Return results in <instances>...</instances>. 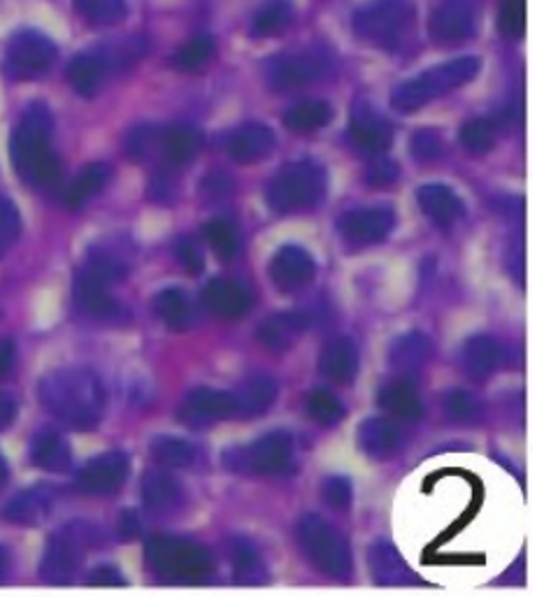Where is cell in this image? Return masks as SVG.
<instances>
[{
	"mask_svg": "<svg viewBox=\"0 0 544 597\" xmlns=\"http://www.w3.org/2000/svg\"><path fill=\"white\" fill-rule=\"evenodd\" d=\"M14 419H16V402L8 394H0V430L10 428Z\"/></svg>",
	"mask_w": 544,
	"mask_h": 597,
	"instance_id": "56",
	"label": "cell"
},
{
	"mask_svg": "<svg viewBox=\"0 0 544 597\" xmlns=\"http://www.w3.org/2000/svg\"><path fill=\"white\" fill-rule=\"evenodd\" d=\"M224 465L237 475L279 479L296 472V446L287 430H273L268 435L245 446H231L221 456Z\"/></svg>",
	"mask_w": 544,
	"mask_h": 597,
	"instance_id": "6",
	"label": "cell"
},
{
	"mask_svg": "<svg viewBox=\"0 0 544 597\" xmlns=\"http://www.w3.org/2000/svg\"><path fill=\"white\" fill-rule=\"evenodd\" d=\"M8 567H10V553L0 546V576L8 572Z\"/></svg>",
	"mask_w": 544,
	"mask_h": 597,
	"instance_id": "58",
	"label": "cell"
},
{
	"mask_svg": "<svg viewBox=\"0 0 544 597\" xmlns=\"http://www.w3.org/2000/svg\"><path fill=\"white\" fill-rule=\"evenodd\" d=\"M333 119V108L326 100H306L298 102L285 114V126L293 133H314L329 126Z\"/></svg>",
	"mask_w": 544,
	"mask_h": 597,
	"instance_id": "39",
	"label": "cell"
},
{
	"mask_svg": "<svg viewBox=\"0 0 544 597\" xmlns=\"http://www.w3.org/2000/svg\"><path fill=\"white\" fill-rule=\"evenodd\" d=\"M233 396L237 402V417L242 419L264 417L277 400V382L268 375H256L242 384Z\"/></svg>",
	"mask_w": 544,
	"mask_h": 597,
	"instance_id": "32",
	"label": "cell"
},
{
	"mask_svg": "<svg viewBox=\"0 0 544 597\" xmlns=\"http://www.w3.org/2000/svg\"><path fill=\"white\" fill-rule=\"evenodd\" d=\"M502 346L489 335H473L460 349V365L475 382H487L498 373L502 363Z\"/></svg>",
	"mask_w": 544,
	"mask_h": 597,
	"instance_id": "27",
	"label": "cell"
},
{
	"mask_svg": "<svg viewBox=\"0 0 544 597\" xmlns=\"http://www.w3.org/2000/svg\"><path fill=\"white\" fill-rule=\"evenodd\" d=\"M56 60V45L40 31H19L10 37L5 49V68L16 79L45 75Z\"/></svg>",
	"mask_w": 544,
	"mask_h": 597,
	"instance_id": "11",
	"label": "cell"
},
{
	"mask_svg": "<svg viewBox=\"0 0 544 597\" xmlns=\"http://www.w3.org/2000/svg\"><path fill=\"white\" fill-rule=\"evenodd\" d=\"M460 144L470 154H487L496 144V126L484 117H475L460 126Z\"/></svg>",
	"mask_w": 544,
	"mask_h": 597,
	"instance_id": "46",
	"label": "cell"
},
{
	"mask_svg": "<svg viewBox=\"0 0 544 597\" xmlns=\"http://www.w3.org/2000/svg\"><path fill=\"white\" fill-rule=\"evenodd\" d=\"M75 300L89 317L100 321L114 319L119 314V302L110 294V284L93 275L89 267H82L75 275Z\"/></svg>",
	"mask_w": 544,
	"mask_h": 597,
	"instance_id": "25",
	"label": "cell"
},
{
	"mask_svg": "<svg viewBox=\"0 0 544 597\" xmlns=\"http://www.w3.org/2000/svg\"><path fill=\"white\" fill-rule=\"evenodd\" d=\"M431 358H433V342L419 331L400 335L391 344V352H389L391 367L396 369L398 377H408V379L410 375L421 373Z\"/></svg>",
	"mask_w": 544,
	"mask_h": 597,
	"instance_id": "30",
	"label": "cell"
},
{
	"mask_svg": "<svg viewBox=\"0 0 544 597\" xmlns=\"http://www.w3.org/2000/svg\"><path fill=\"white\" fill-rule=\"evenodd\" d=\"M108 75V64L103 56L96 54H79L68 64V81L70 87L82 96L91 98L103 87V79Z\"/></svg>",
	"mask_w": 544,
	"mask_h": 597,
	"instance_id": "34",
	"label": "cell"
},
{
	"mask_svg": "<svg viewBox=\"0 0 544 597\" xmlns=\"http://www.w3.org/2000/svg\"><path fill=\"white\" fill-rule=\"evenodd\" d=\"M329 191L326 170L317 161H293L281 168L266 187L268 208L277 214L314 210Z\"/></svg>",
	"mask_w": 544,
	"mask_h": 597,
	"instance_id": "4",
	"label": "cell"
},
{
	"mask_svg": "<svg viewBox=\"0 0 544 597\" xmlns=\"http://www.w3.org/2000/svg\"><path fill=\"white\" fill-rule=\"evenodd\" d=\"M206 242L210 244V250L221 258V261H233L240 252V237L235 225L226 219H212L206 223L203 229Z\"/></svg>",
	"mask_w": 544,
	"mask_h": 597,
	"instance_id": "42",
	"label": "cell"
},
{
	"mask_svg": "<svg viewBox=\"0 0 544 597\" xmlns=\"http://www.w3.org/2000/svg\"><path fill=\"white\" fill-rule=\"evenodd\" d=\"M212 56H214V40L206 33H200V35H193L191 40H187V43L175 52L173 66L177 70L193 73V70L203 68L206 64H210Z\"/></svg>",
	"mask_w": 544,
	"mask_h": 597,
	"instance_id": "41",
	"label": "cell"
},
{
	"mask_svg": "<svg viewBox=\"0 0 544 597\" xmlns=\"http://www.w3.org/2000/svg\"><path fill=\"white\" fill-rule=\"evenodd\" d=\"M49 414L73 430H93L106 417V386L89 367L52 369L37 384Z\"/></svg>",
	"mask_w": 544,
	"mask_h": 597,
	"instance_id": "1",
	"label": "cell"
},
{
	"mask_svg": "<svg viewBox=\"0 0 544 597\" xmlns=\"http://www.w3.org/2000/svg\"><path fill=\"white\" fill-rule=\"evenodd\" d=\"M291 16H293V10L287 0H268V3L260 5L258 12L254 14L252 31L258 37L279 35L289 29Z\"/></svg>",
	"mask_w": 544,
	"mask_h": 597,
	"instance_id": "40",
	"label": "cell"
},
{
	"mask_svg": "<svg viewBox=\"0 0 544 597\" xmlns=\"http://www.w3.org/2000/svg\"><path fill=\"white\" fill-rule=\"evenodd\" d=\"M5 479H8V465H5L3 456H0V486L5 484Z\"/></svg>",
	"mask_w": 544,
	"mask_h": 597,
	"instance_id": "59",
	"label": "cell"
},
{
	"mask_svg": "<svg viewBox=\"0 0 544 597\" xmlns=\"http://www.w3.org/2000/svg\"><path fill=\"white\" fill-rule=\"evenodd\" d=\"M154 314L164 321L170 331L185 333L193 323V307L191 300L181 288H164L154 298Z\"/></svg>",
	"mask_w": 544,
	"mask_h": 597,
	"instance_id": "35",
	"label": "cell"
},
{
	"mask_svg": "<svg viewBox=\"0 0 544 597\" xmlns=\"http://www.w3.org/2000/svg\"><path fill=\"white\" fill-rule=\"evenodd\" d=\"M275 150V133L264 123H242L226 137V154L242 166L268 158Z\"/></svg>",
	"mask_w": 544,
	"mask_h": 597,
	"instance_id": "20",
	"label": "cell"
},
{
	"mask_svg": "<svg viewBox=\"0 0 544 597\" xmlns=\"http://www.w3.org/2000/svg\"><path fill=\"white\" fill-rule=\"evenodd\" d=\"M377 405L398 421H419L423 417V402L417 386L408 377H396L379 386Z\"/></svg>",
	"mask_w": 544,
	"mask_h": 597,
	"instance_id": "28",
	"label": "cell"
},
{
	"mask_svg": "<svg viewBox=\"0 0 544 597\" xmlns=\"http://www.w3.org/2000/svg\"><path fill=\"white\" fill-rule=\"evenodd\" d=\"M442 407H445V414L456 423H477L484 414L481 400L470 394V390L452 388L449 394L442 398Z\"/></svg>",
	"mask_w": 544,
	"mask_h": 597,
	"instance_id": "44",
	"label": "cell"
},
{
	"mask_svg": "<svg viewBox=\"0 0 544 597\" xmlns=\"http://www.w3.org/2000/svg\"><path fill=\"white\" fill-rule=\"evenodd\" d=\"M358 346L352 338L337 335L331 338L324 346H321L319 354V369L321 375L331 379L333 384L347 386L358 375Z\"/></svg>",
	"mask_w": 544,
	"mask_h": 597,
	"instance_id": "23",
	"label": "cell"
},
{
	"mask_svg": "<svg viewBox=\"0 0 544 597\" xmlns=\"http://www.w3.org/2000/svg\"><path fill=\"white\" fill-rule=\"evenodd\" d=\"M479 66L481 64L477 56H460V58L447 60V64L423 70L421 75L402 81L400 87L393 89L391 108L402 114H412L421 108H426L429 102L447 96L454 89L466 87L468 81L477 77Z\"/></svg>",
	"mask_w": 544,
	"mask_h": 597,
	"instance_id": "3",
	"label": "cell"
},
{
	"mask_svg": "<svg viewBox=\"0 0 544 597\" xmlns=\"http://www.w3.org/2000/svg\"><path fill=\"white\" fill-rule=\"evenodd\" d=\"M312 314L302 310L277 312L258 325L256 338L273 354H285L310 331Z\"/></svg>",
	"mask_w": 544,
	"mask_h": 597,
	"instance_id": "17",
	"label": "cell"
},
{
	"mask_svg": "<svg viewBox=\"0 0 544 597\" xmlns=\"http://www.w3.org/2000/svg\"><path fill=\"white\" fill-rule=\"evenodd\" d=\"M110 177H112L110 166H106V163H91V166H87L82 173H79V177L68 187V191L64 196L68 208L70 210L85 208L91 198H96L100 191L108 187Z\"/></svg>",
	"mask_w": 544,
	"mask_h": 597,
	"instance_id": "36",
	"label": "cell"
},
{
	"mask_svg": "<svg viewBox=\"0 0 544 597\" xmlns=\"http://www.w3.org/2000/svg\"><path fill=\"white\" fill-rule=\"evenodd\" d=\"M231 565L237 584H264L266 582V565L260 559L258 549L249 540H233L231 542Z\"/></svg>",
	"mask_w": 544,
	"mask_h": 597,
	"instance_id": "38",
	"label": "cell"
},
{
	"mask_svg": "<svg viewBox=\"0 0 544 597\" xmlns=\"http://www.w3.org/2000/svg\"><path fill=\"white\" fill-rule=\"evenodd\" d=\"M500 29L510 37H519L526 31V0H502Z\"/></svg>",
	"mask_w": 544,
	"mask_h": 597,
	"instance_id": "49",
	"label": "cell"
},
{
	"mask_svg": "<svg viewBox=\"0 0 544 597\" xmlns=\"http://www.w3.org/2000/svg\"><path fill=\"white\" fill-rule=\"evenodd\" d=\"M145 561L160 579L181 584L206 582L214 572V553L208 546L170 534H156L147 542Z\"/></svg>",
	"mask_w": 544,
	"mask_h": 597,
	"instance_id": "5",
	"label": "cell"
},
{
	"mask_svg": "<svg viewBox=\"0 0 544 597\" xmlns=\"http://www.w3.org/2000/svg\"><path fill=\"white\" fill-rule=\"evenodd\" d=\"M22 233V217L10 198L0 196V258H3Z\"/></svg>",
	"mask_w": 544,
	"mask_h": 597,
	"instance_id": "47",
	"label": "cell"
},
{
	"mask_svg": "<svg viewBox=\"0 0 544 597\" xmlns=\"http://www.w3.org/2000/svg\"><path fill=\"white\" fill-rule=\"evenodd\" d=\"M321 498L326 500L329 507H333L337 511H347L352 507V500H354L352 482L347 477H342V475L326 477L324 484H321Z\"/></svg>",
	"mask_w": 544,
	"mask_h": 597,
	"instance_id": "48",
	"label": "cell"
},
{
	"mask_svg": "<svg viewBox=\"0 0 544 597\" xmlns=\"http://www.w3.org/2000/svg\"><path fill=\"white\" fill-rule=\"evenodd\" d=\"M77 12L96 26H114L126 16V0H75Z\"/></svg>",
	"mask_w": 544,
	"mask_h": 597,
	"instance_id": "43",
	"label": "cell"
},
{
	"mask_svg": "<svg viewBox=\"0 0 544 597\" xmlns=\"http://www.w3.org/2000/svg\"><path fill=\"white\" fill-rule=\"evenodd\" d=\"M268 273L281 294H296L300 288L312 284L317 275V263L312 254L302 250V246L285 244L275 252Z\"/></svg>",
	"mask_w": 544,
	"mask_h": 597,
	"instance_id": "15",
	"label": "cell"
},
{
	"mask_svg": "<svg viewBox=\"0 0 544 597\" xmlns=\"http://www.w3.org/2000/svg\"><path fill=\"white\" fill-rule=\"evenodd\" d=\"M14 356H16L14 342L8 338H0V379L10 375V369L14 367Z\"/></svg>",
	"mask_w": 544,
	"mask_h": 597,
	"instance_id": "55",
	"label": "cell"
},
{
	"mask_svg": "<svg viewBox=\"0 0 544 597\" xmlns=\"http://www.w3.org/2000/svg\"><path fill=\"white\" fill-rule=\"evenodd\" d=\"M119 532H121V538H126V540L137 538V534H140V523H137L133 511H126L124 517L119 519Z\"/></svg>",
	"mask_w": 544,
	"mask_h": 597,
	"instance_id": "57",
	"label": "cell"
},
{
	"mask_svg": "<svg viewBox=\"0 0 544 597\" xmlns=\"http://www.w3.org/2000/svg\"><path fill=\"white\" fill-rule=\"evenodd\" d=\"M398 175H400V170H398V166H396L393 161L379 158V161H375L373 166L368 168L366 179H368L370 187L381 189V187H391V184L398 179Z\"/></svg>",
	"mask_w": 544,
	"mask_h": 597,
	"instance_id": "53",
	"label": "cell"
},
{
	"mask_svg": "<svg viewBox=\"0 0 544 597\" xmlns=\"http://www.w3.org/2000/svg\"><path fill=\"white\" fill-rule=\"evenodd\" d=\"M126 150L137 161L152 156L154 152H158V131H154V129H135L129 135Z\"/></svg>",
	"mask_w": 544,
	"mask_h": 597,
	"instance_id": "51",
	"label": "cell"
},
{
	"mask_svg": "<svg viewBox=\"0 0 544 597\" xmlns=\"http://www.w3.org/2000/svg\"><path fill=\"white\" fill-rule=\"evenodd\" d=\"M298 544L306 553V559L321 572L335 576V579H345L354 570L352 549L342 534L317 513H308L296 526Z\"/></svg>",
	"mask_w": 544,
	"mask_h": 597,
	"instance_id": "8",
	"label": "cell"
},
{
	"mask_svg": "<svg viewBox=\"0 0 544 597\" xmlns=\"http://www.w3.org/2000/svg\"><path fill=\"white\" fill-rule=\"evenodd\" d=\"M410 150H412V156L421 163H431L435 158L442 156V150H445V144H442V137L431 131V129H423L419 133L412 135L410 140Z\"/></svg>",
	"mask_w": 544,
	"mask_h": 597,
	"instance_id": "50",
	"label": "cell"
},
{
	"mask_svg": "<svg viewBox=\"0 0 544 597\" xmlns=\"http://www.w3.org/2000/svg\"><path fill=\"white\" fill-rule=\"evenodd\" d=\"M52 114L45 106H31L10 137V156L16 175L29 187L47 191L60 181V161L52 150Z\"/></svg>",
	"mask_w": 544,
	"mask_h": 597,
	"instance_id": "2",
	"label": "cell"
},
{
	"mask_svg": "<svg viewBox=\"0 0 544 597\" xmlns=\"http://www.w3.org/2000/svg\"><path fill=\"white\" fill-rule=\"evenodd\" d=\"M89 584H91V586H108V588H114V586H126V579H124V574H121L116 567L103 565V567H96V570L91 572Z\"/></svg>",
	"mask_w": 544,
	"mask_h": 597,
	"instance_id": "54",
	"label": "cell"
},
{
	"mask_svg": "<svg viewBox=\"0 0 544 597\" xmlns=\"http://www.w3.org/2000/svg\"><path fill=\"white\" fill-rule=\"evenodd\" d=\"M368 565L379 586H412L417 584L414 572L402 561L400 551L387 542L377 540L368 549Z\"/></svg>",
	"mask_w": 544,
	"mask_h": 597,
	"instance_id": "26",
	"label": "cell"
},
{
	"mask_svg": "<svg viewBox=\"0 0 544 597\" xmlns=\"http://www.w3.org/2000/svg\"><path fill=\"white\" fill-rule=\"evenodd\" d=\"M179 421L189 428H208L237 417L235 396L229 390L200 386L189 390L177 409Z\"/></svg>",
	"mask_w": 544,
	"mask_h": 597,
	"instance_id": "12",
	"label": "cell"
},
{
	"mask_svg": "<svg viewBox=\"0 0 544 597\" xmlns=\"http://www.w3.org/2000/svg\"><path fill=\"white\" fill-rule=\"evenodd\" d=\"M31 461L47 472H66L73 465L68 440L56 430L37 432L31 442Z\"/></svg>",
	"mask_w": 544,
	"mask_h": 597,
	"instance_id": "33",
	"label": "cell"
},
{
	"mask_svg": "<svg viewBox=\"0 0 544 597\" xmlns=\"http://www.w3.org/2000/svg\"><path fill=\"white\" fill-rule=\"evenodd\" d=\"M129 477V458L121 451H110V454L89 461L77 472L75 484L87 496H114Z\"/></svg>",
	"mask_w": 544,
	"mask_h": 597,
	"instance_id": "13",
	"label": "cell"
},
{
	"mask_svg": "<svg viewBox=\"0 0 544 597\" xmlns=\"http://www.w3.org/2000/svg\"><path fill=\"white\" fill-rule=\"evenodd\" d=\"M331 68V58L326 52L306 49L293 54H279L266 64L268 87L275 91H291L308 87L321 79Z\"/></svg>",
	"mask_w": 544,
	"mask_h": 597,
	"instance_id": "10",
	"label": "cell"
},
{
	"mask_svg": "<svg viewBox=\"0 0 544 597\" xmlns=\"http://www.w3.org/2000/svg\"><path fill=\"white\" fill-rule=\"evenodd\" d=\"M396 225V214L389 208H360L340 219V235L349 244L370 246L385 242Z\"/></svg>",
	"mask_w": 544,
	"mask_h": 597,
	"instance_id": "16",
	"label": "cell"
},
{
	"mask_svg": "<svg viewBox=\"0 0 544 597\" xmlns=\"http://www.w3.org/2000/svg\"><path fill=\"white\" fill-rule=\"evenodd\" d=\"M56 505V490L47 484H37L14 496L3 509V517L16 526L43 523Z\"/></svg>",
	"mask_w": 544,
	"mask_h": 597,
	"instance_id": "24",
	"label": "cell"
},
{
	"mask_svg": "<svg viewBox=\"0 0 544 597\" xmlns=\"http://www.w3.org/2000/svg\"><path fill=\"white\" fill-rule=\"evenodd\" d=\"M414 26L412 0H370L352 19L354 35L379 49H398Z\"/></svg>",
	"mask_w": 544,
	"mask_h": 597,
	"instance_id": "7",
	"label": "cell"
},
{
	"mask_svg": "<svg viewBox=\"0 0 544 597\" xmlns=\"http://www.w3.org/2000/svg\"><path fill=\"white\" fill-rule=\"evenodd\" d=\"M98 544V532L85 521H75L60 528L49 538L43 563H40V576L49 584H68L77 570L82 567L85 555L91 546Z\"/></svg>",
	"mask_w": 544,
	"mask_h": 597,
	"instance_id": "9",
	"label": "cell"
},
{
	"mask_svg": "<svg viewBox=\"0 0 544 597\" xmlns=\"http://www.w3.org/2000/svg\"><path fill=\"white\" fill-rule=\"evenodd\" d=\"M175 254H177L179 263L185 265V270H187L189 275L203 273L206 256H203V252H200V246H198L193 240H181V242H177Z\"/></svg>",
	"mask_w": 544,
	"mask_h": 597,
	"instance_id": "52",
	"label": "cell"
},
{
	"mask_svg": "<svg viewBox=\"0 0 544 597\" xmlns=\"http://www.w3.org/2000/svg\"><path fill=\"white\" fill-rule=\"evenodd\" d=\"M203 150V133L187 123L158 131V152L168 166H187Z\"/></svg>",
	"mask_w": 544,
	"mask_h": 597,
	"instance_id": "31",
	"label": "cell"
},
{
	"mask_svg": "<svg viewBox=\"0 0 544 597\" xmlns=\"http://www.w3.org/2000/svg\"><path fill=\"white\" fill-rule=\"evenodd\" d=\"M143 502L156 517H168L185 502V490L166 469H149L143 479Z\"/></svg>",
	"mask_w": 544,
	"mask_h": 597,
	"instance_id": "29",
	"label": "cell"
},
{
	"mask_svg": "<svg viewBox=\"0 0 544 597\" xmlns=\"http://www.w3.org/2000/svg\"><path fill=\"white\" fill-rule=\"evenodd\" d=\"M349 135L356 147L368 156H381L393 142V129L391 123L379 117L373 108L360 106L352 114Z\"/></svg>",
	"mask_w": 544,
	"mask_h": 597,
	"instance_id": "19",
	"label": "cell"
},
{
	"mask_svg": "<svg viewBox=\"0 0 544 597\" xmlns=\"http://www.w3.org/2000/svg\"><path fill=\"white\" fill-rule=\"evenodd\" d=\"M200 300H203L206 310L210 314L226 319V321L242 319L252 307V296L247 288L229 277L210 279L203 288V294H200Z\"/></svg>",
	"mask_w": 544,
	"mask_h": 597,
	"instance_id": "18",
	"label": "cell"
},
{
	"mask_svg": "<svg viewBox=\"0 0 544 597\" xmlns=\"http://www.w3.org/2000/svg\"><path fill=\"white\" fill-rule=\"evenodd\" d=\"M417 200L421 212L426 214L437 229H452L466 214V202L463 198L447 187V184H423L417 191Z\"/></svg>",
	"mask_w": 544,
	"mask_h": 597,
	"instance_id": "21",
	"label": "cell"
},
{
	"mask_svg": "<svg viewBox=\"0 0 544 597\" xmlns=\"http://www.w3.org/2000/svg\"><path fill=\"white\" fill-rule=\"evenodd\" d=\"M475 31V5L473 0H445L431 14L429 33L440 47H454L468 40Z\"/></svg>",
	"mask_w": 544,
	"mask_h": 597,
	"instance_id": "14",
	"label": "cell"
},
{
	"mask_svg": "<svg viewBox=\"0 0 544 597\" xmlns=\"http://www.w3.org/2000/svg\"><path fill=\"white\" fill-rule=\"evenodd\" d=\"M356 446L373 461H389L402 446V432L391 419L373 417L358 425Z\"/></svg>",
	"mask_w": 544,
	"mask_h": 597,
	"instance_id": "22",
	"label": "cell"
},
{
	"mask_svg": "<svg viewBox=\"0 0 544 597\" xmlns=\"http://www.w3.org/2000/svg\"><path fill=\"white\" fill-rule=\"evenodd\" d=\"M149 454L160 467L170 469H185L196 465L198 451L191 442L175 438V435H158L149 444Z\"/></svg>",
	"mask_w": 544,
	"mask_h": 597,
	"instance_id": "37",
	"label": "cell"
},
{
	"mask_svg": "<svg viewBox=\"0 0 544 597\" xmlns=\"http://www.w3.org/2000/svg\"><path fill=\"white\" fill-rule=\"evenodd\" d=\"M308 414L319 423V425H335L342 419H345L347 409L342 405L337 396H333L326 388H314L308 396Z\"/></svg>",
	"mask_w": 544,
	"mask_h": 597,
	"instance_id": "45",
	"label": "cell"
}]
</instances>
